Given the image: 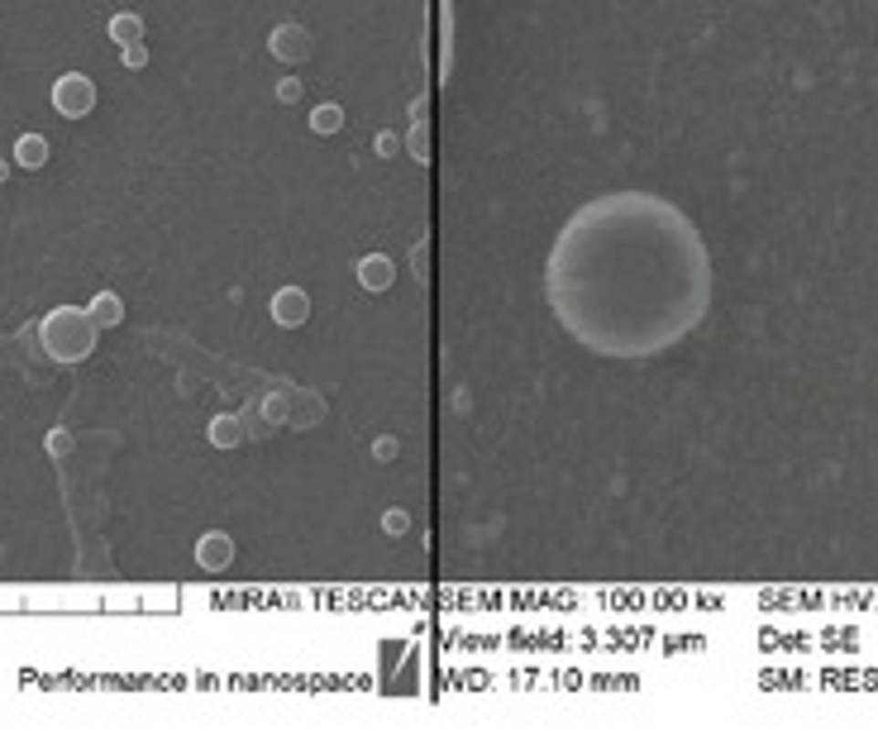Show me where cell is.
<instances>
[{
  "mask_svg": "<svg viewBox=\"0 0 878 730\" xmlns=\"http://www.w3.org/2000/svg\"><path fill=\"white\" fill-rule=\"evenodd\" d=\"M559 325L601 359H654L712 306V254L674 201L606 192L559 229L545 267Z\"/></svg>",
  "mask_w": 878,
  "mask_h": 730,
  "instance_id": "1",
  "label": "cell"
},
{
  "mask_svg": "<svg viewBox=\"0 0 878 730\" xmlns=\"http://www.w3.org/2000/svg\"><path fill=\"white\" fill-rule=\"evenodd\" d=\"M44 344H48L53 359H68V363L87 359L91 344H96V320L81 316V310H72V306H62V310H53V316L44 320Z\"/></svg>",
  "mask_w": 878,
  "mask_h": 730,
  "instance_id": "2",
  "label": "cell"
},
{
  "mask_svg": "<svg viewBox=\"0 0 878 730\" xmlns=\"http://www.w3.org/2000/svg\"><path fill=\"white\" fill-rule=\"evenodd\" d=\"M53 106H57L62 115H72V120H77V115H87V110L96 106V87H91L87 77H77V72H72V77H62L57 87H53Z\"/></svg>",
  "mask_w": 878,
  "mask_h": 730,
  "instance_id": "3",
  "label": "cell"
},
{
  "mask_svg": "<svg viewBox=\"0 0 878 730\" xmlns=\"http://www.w3.org/2000/svg\"><path fill=\"white\" fill-rule=\"evenodd\" d=\"M19 162H25V168H38V162H44L48 158V143L44 139H38V134H25V139H19Z\"/></svg>",
  "mask_w": 878,
  "mask_h": 730,
  "instance_id": "4",
  "label": "cell"
},
{
  "mask_svg": "<svg viewBox=\"0 0 878 730\" xmlns=\"http://www.w3.org/2000/svg\"><path fill=\"white\" fill-rule=\"evenodd\" d=\"M91 320H96V325H115V320H120V301H115V297H100V301L91 306Z\"/></svg>",
  "mask_w": 878,
  "mask_h": 730,
  "instance_id": "5",
  "label": "cell"
},
{
  "mask_svg": "<svg viewBox=\"0 0 878 730\" xmlns=\"http://www.w3.org/2000/svg\"><path fill=\"white\" fill-rule=\"evenodd\" d=\"M110 29H115V38H124V44H134V38H139V19H130V15H120V19H115V25H110Z\"/></svg>",
  "mask_w": 878,
  "mask_h": 730,
  "instance_id": "6",
  "label": "cell"
},
{
  "mask_svg": "<svg viewBox=\"0 0 878 730\" xmlns=\"http://www.w3.org/2000/svg\"><path fill=\"white\" fill-rule=\"evenodd\" d=\"M0 182H5V162H0Z\"/></svg>",
  "mask_w": 878,
  "mask_h": 730,
  "instance_id": "7",
  "label": "cell"
}]
</instances>
